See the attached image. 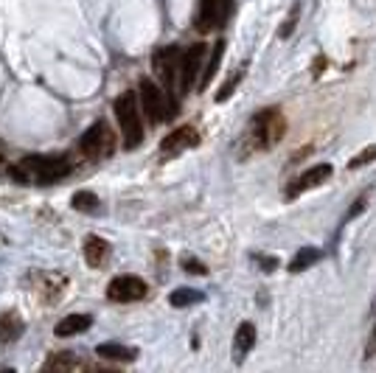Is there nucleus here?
Returning <instances> with one entry per match:
<instances>
[{"label":"nucleus","mask_w":376,"mask_h":373,"mask_svg":"<svg viewBox=\"0 0 376 373\" xmlns=\"http://www.w3.org/2000/svg\"><path fill=\"white\" fill-rule=\"evenodd\" d=\"M208 54V45L205 42H194L191 48H186L180 54V71H177V90L180 96L194 90V81H197V74H200V65Z\"/></svg>","instance_id":"6e6552de"},{"label":"nucleus","mask_w":376,"mask_h":373,"mask_svg":"<svg viewBox=\"0 0 376 373\" xmlns=\"http://www.w3.org/2000/svg\"><path fill=\"white\" fill-rule=\"evenodd\" d=\"M287 132V121H284V113L278 107H267L261 113H256L250 118V127L241 138V149L247 151H267L273 149Z\"/></svg>","instance_id":"f257e3e1"},{"label":"nucleus","mask_w":376,"mask_h":373,"mask_svg":"<svg viewBox=\"0 0 376 373\" xmlns=\"http://www.w3.org/2000/svg\"><path fill=\"white\" fill-rule=\"evenodd\" d=\"M183 270H186V272H191V275H205V272H208V267H205V264H200L197 258H183Z\"/></svg>","instance_id":"a878e982"},{"label":"nucleus","mask_w":376,"mask_h":373,"mask_svg":"<svg viewBox=\"0 0 376 373\" xmlns=\"http://www.w3.org/2000/svg\"><path fill=\"white\" fill-rule=\"evenodd\" d=\"M138 104H141V110H144L149 124H160V121H166V118H171L177 113V107L169 101L163 87H157L152 79H141V84H138Z\"/></svg>","instance_id":"20e7f679"},{"label":"nucleus","mask_w":376,"mask_h":373,"mask_svg":"<svg viewBox=\"0 0 376 373\" xmlns=\"http://www.w3.org/2000/svg\"><path fill=\"white\" fill-rule=\"evenodd\" d=\"M113 110H115V118H118V127H121V135H124V149L141 147V141H144V121H141L138 96L132 90H124L113 101Z\"/></svg>","instance_id":"f03ea898"},{"label":"nucleus","mask_w":376,"mask_h":373,"mask_svg":"<svg viewBox=\"0 0 376 373\" xmlns=\"http://www.w3.org/2000/svg\"><path fill=\"white\" fill-rule=\"evenodd\" d=\"M331 174H334V168H331L329 163H320V166L306 168V171H301L298 177L290 180V185H287V200H298L301 194L312 191V188H317V185H323L326 180H331Z\"/></svg>","instance_id":"9d476101"},{"label":"nucleus","mask_w":376,"mask_h":373,"mask_svg":"<svg viewBox=\"0 0 376 373\" xmlns=\"http://www.w3.org/2000/svg\"><path fill=\"white\" fill-rule=\"evenodd\" d=\"M222 54H225V40H217V45H214V54H211V59H208V65H205V74H203V79H197L200 84V90H205L208 84H211V79L217 76V71H220V65H222Z\"/></svg>","instance_id":"a211bd4d"},{"label":"nucleus","mask_w":376,"mask_h":373,"mask_svg":"<svg viewBox=\"0 0 376 373\" xmlns=\"http://www.w3.org/2000/svg\"><path fill=\"white\" fill-rule=\"evenodd\" d=\"M107 258H110V244H107V239H101V236H87V239H84V261H87V267L98 270V267L107 264Z\"/></svg>","instance_id":"ddd939ff"},{"label":"nucleus","mask_w":376,"mask_h":373,"mask_svg":"<svg viewBox=\"0 0 376 373\" xmlns=\"http://www.w3.org/2000/svg\"><path fill=\"white\" fill-rule=\"evenodd\" d=\"M147 292H149V287L138 275H115L107 284V298L113 303H135V300L147 298Z\"/></svg>","instance_id":"1a4fd4ad"},{"label":"nucleus","mask_w":376,"mask_h":373,"mask_svg":"<svg viewBox=\"0 0 376 373\" xmlns=\"http://www.w3.org/2000/svg\"><path fill=\"white\" fill-rule=\"evenodd\" d=\"M317 261H323V250H317V247H303V250H298V253L292 256V261L287 264V270H290L292 275H298L303 270L314 267Z\"/></svg>","instance_id":"dca6fc26"},{"label":"nucleus","mask_w":376,"mask_h":373,"mask_svg":"<svg viewBox=\"0 0 376 373\" xmlns=\"http://www.w3.org/2000/svg\"><path fill=\"white\" fill-rule=\"evenodd\" d=\"M230 11H233V0H200L197 17H194V28L200 34H211V31L225 25Z\"/></svg>","instance_id":"0eeeda50"},{"label":"nucleus","mask_w":376,"mask_h":373,"mask_svg":"<svg viewBox=\"0 0 376 373\" xmlns=\"http://www.w3.org/2000/svg\"><path fill=\"white\" fill-rule=\"evenodd\" d=\"M368 202H371V191H363L351 205H348V211L343 214V224H348V222H354L365 208H368Z\"/></svg>","instance_id":"aec40b11"},{"label":"nucleus","mask_w":376,"mask_h":373,"mask_svg":"<svg viewBox=\"0 0 376 373\" xmlns=\"http://www.w3.org/2000/svg\"><path fill=\"white\" fill-rule=\"evenodd\" d=\"M81 362L76 360V357H71V354H57V357H51L48 362H45V368L48 371H57V368H79Z\"/></svg>","instance_id":"5701e85b"},{"label":"nucleus","mask_w":376,"mask_h":373,"mask_svg":"<svg viewBox=\"0 0 376 373\" xmlns=\"http://www.w3.org/2000/svg\"><path fill=\"white\" fill-rule=\"evenodd\" d=\"M23 328H25V326H23V320H20L17 311L0 314V343H14V340H20Z\"/></svg>","instance_id":"f3484780"},{"label":"nucleus","mask_w":376,"mask_h":373,"mask_svg":"<svg viewBox=\"0 0 376 373\" xmlns=\"http://www.w3.org/2000/svg\"><path fill=\"white\" fill-rule=\"evenodd\" d=\"M0 168H3V157H0Z\"/></svg>","instance_id":"c85d7f7f"},{"label":"nucleus","mask_w":376,"mask_h":373,"mask_svg":"<svg viewBox=\"0 0 376 373\" xmlns=\"http://www.w3.org/2000/svg\"><path fill=\"white\" fill-rule=\"evenodd\" d=\"M241 79H244V65H241L236 74L227 76V81L222 84V87H220V93H217V101H220V104H222V101H227V98L236 93V87H239V81H241Z\"/></svg>","instance_id":"4be33fe9"},{"label":"nucleus","mask_w":376,"mask_h":373,"mask_svg":"<svg viewBox=\"0 0 376 373\" xmlns=\"http://www.w3.org/2000/svg\"><path fill=\"white\" fill-rule=\"evenodd\" d=\"M96 354L104 360H113V362H135L138 360V348H130L121 343H101L96 348Z\"/></svg>","instance_id":"2eb2a0df"},{"label":"nucleus","mask_w":376,"mask_h":373,"mask_svg":"<svg viewBox=\"0 0 376 373\" xmlns=\"http://www.w3.org/2000/svg\"><path fill=\"white\" fill-rule=\"evenodd\" d=\"M17 166H20V171L25 174V180L31 177V180H37L40 185L57 183V180L68 177L71 168H74V163H71L68 157H62V154H48V157H42V154H28V157H23Z\"/></svg>","instance_id":"7ed1b4c3"},{"label":"nucleus","mask_w":376,"mask_h":373,"mask_svg":"<svg viewBox=\"0 0 376 373\" xmlns=\"http://www.w3.org/2000/svg\"><path fill=\"white\" fill-rule=\"evenodd\" d=\"M197 144H200V132H197V127L186 124V127L171 130V132L160 141V151H163V154H177V151L194 149Z\"/></svg>","instance_id":"9b49d317"},{"label":"nucleus","mask_w":376,"mask_h":373,"mask_svg":"<svg viewBox=\"0 0 376 373\" xmlns=\"http://www.w3.org/2000/svg\"><path fill=\"white\" fill-rule=\"evenodd\" d=\"M79 151L90 160H101V157H110L115 151V135L110 130V124L104 118H98L81 138H79Z\"/></svg>","instance_id":"423d86ee"},{"label":"nucleus","mask_w":376,"mask_h":373,"mask_svg":"<svg viewBox=\"0 0 376 373\" xmlns=\"http://www.w3.org/2000/svg\"><path fill=\"white\" fill-rule=\"evenodd\" d=\"M376 160V147H368V149H363L357 157H351V163H348V168H363V166H368V163H374Z\"/></svg>","instance_id":"393cba45"},{"label":"nucleus","mask_w":376,"mask_h":373,"mask_svg":"<svg viewBox=\"0 0 376 373\" xmlns=\"http://www.w3.org/2000/svg\"><path fill=\"white\" fill-rule=\"evenodd\" d=\"M258 264H261V270H264V272H273V270L278 267V258H273V256H261V258H258Z\"/></svg>","instance_id":"cd10ccee"},{"label":"nucleus","mask_w":376,"mask_h":373,"mask_svg":"<svg viewBox=\"0 0 376 373\" xmlns=\"http://www.w3.org/2000/svg\"><path fill=\"white\" fill-rule=\"evenodd\" d=\"M71 208H74V211H84V214H90V211H96V208H98V197H96V194H90V191H79V194H74V200H71Z\"/></svg>","instance_id":"412c9836"},{"label":"nucleus","mask_w":376,"mask_h":373,"mask_svg":"<svg viewBox=\"0 0 376 373\" xmlns=\"http://www.w3.org/2000/svg\"><path fill=\"white\" fill-rule=\"evenodd\" d=\"M90 326H93V317H90V314H68V317H62V320L57 323L54 334H57V337H76V334L87 331Z\"/></svg>","instance_id":"4468645a"},{"label":"nucleus","mask_w":376,"mask_h":373,"mask_svg":"<svg viewBox=\"0 0 376 373\" xmlns=\"http://www.w3.org/2000/svg\"><path fill=\"white\" fill-rule=\"evenodd\" d=\"M205 298L200 289H188V287H183V289H174L171 295H169V303L174 306V309H186V306H194V303H200V300Z\"/></svg>","instance_id":"6ab92c4d"},{"label":"nucleus","mask_w":376,"mask_h":373,"mask_svg":"<svg viewBox=\"0 0 376 373\" xmlns=\"http://www.w3.org/2000/svg\"><path fill=\"white\" fill-rule=\"evenodd\" d=\"M298 17H301V3H295V6H292V11H290V20H287V23L278 28V37H281V40H287V37L292 34V28H295Z\"/></svg>","instance_id":"b1692460"},{"label":"nucleus","mask_w":376,"mask_h":373,"mask_svg":"<svg viewBox=\"0 0 376 373\" xmlns=\"http://www.w3.org/2000/svg\"><path fill=\"white\" fill-rule=\"evenodd\" d=\"M253 348H256V326L250 320H244V323H239V328L233 334V362L241 365Z\"/></svg>","instance_id":"f8f14e48"},{"label":"nucleus","mask_w":376,"mask_h":373,"mask_svg":"<svg viewBox=\"0 0 376 373\" xmlns=\"http://www.w3.org/2000/svg\"><path fill=\"white\" fill-rule=\"evenodd\" d=\"M374 357H376V326L374 331H371V337H368V343H365V362L374 360Z\"/></svg>","instance_id":"bb28decb"},{"label":"nucleus","mask_w":376,"mask_h":373,"mask_svg":"<svg viewBox=\"0 0 376 373\" xmlns=\"http://www.w3.org/2000/svg\"><path fill=\"white\" fill-rule=\"evenodd\" d=\"M180 48L177 45H166V48H157L154 57H152V68L157 74V81L166 87V96L169 101L177 107V71H180Z\"/></svg>","instance_id":"39448f33"}]
</instances>
